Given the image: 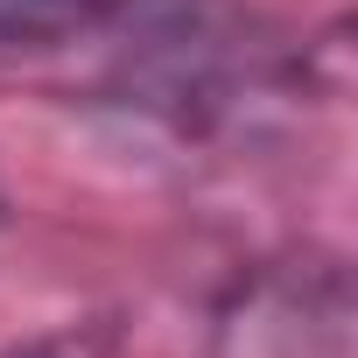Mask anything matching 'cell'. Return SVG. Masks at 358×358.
Listing matches in <instances>:
<instances>
[{"instance_id":"6da1fadb","label":"cell","mask_w":358,"mask_h":358,"mask_svg":"<svg viewBox=\"0 0 358 358\" xmlns=\"http://www.w3.org/2000/svg\"><path fill=\"white\" fill-rule=\"evenodd\" d=\"M218 358H351V281L337 260L246 274L211 330Z\"/></svg>"},{"instance_id":"7a4b0ae2","label":"cell","mask_w":358,"mask_h":358,"mask_svg":"<svg viewBox=\"0 0 358 358\" xmlns=\"http://www.w3.org/2000/svg\"><path fill=\"white\" fill-rule=\"evenodd\" d=\"M15 358H127L106 330H57V337H36L29 351H15Z\"/></svg>"},{"instance_id":"3957f363","label":"cell","mask_w":358,"mask_h":358,"mask_svg":"<svg viewBox=\"0 0 358 358\" xmlns=\"http://www.w3.org/2000/svg\"><path fill=\"white\" fill-rule=\"evenodd\" d=\"M64 8H71V0H0V43H8V36H36V29H50Z\"/></svg>"}]
</instances>
